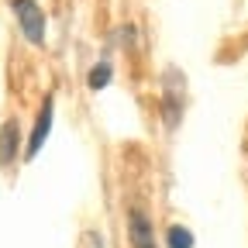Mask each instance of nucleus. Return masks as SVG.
Listing matches in <instances>:
<instances>
[{
  "label": "nucleus",
  "mask_w": 248,
  "mask_h": 248,
  "mask_svg": "<svg viewBox=\"0 0 248 248\" xmlns=\"http://www.w3.org/2000/svg\"><path fill=\"white\" fill-rule=\"evenodd\" d=\"M131 241H135V248H155V241H152V224H148V217H145L141 210L131 214Z\"/></svg>",
  "instance_id": "4"
},
{
  "label": "nucleus",
  "mask_w": 248,
  "mask_h": 248,
  "mask_svg": "<svg viewBox=\"0 0 248 248\" xmlns=\"http://www.w3.org/2000/svg\"><path fill=\"white\" fill-rule=\"evenodd\" d=\"M14 155H17V124L7 121L4 128H0V166L14 162Z\"/></svg>",
  "instance_id": "3"
},
{
  "label": "nucleus",
  "mask_w": 248,
  "mask_h": 248,
  "mask_svg": "<svg viewBox=\"0 0 248 248\" xmlns=\"http://www.w3.org/2000/svg\"><path fill=\"white\" fill-rule=\"evenodd\" d=\"M107 83H110V66H107V62L93 66V73H90V86H93V90H104Z\"/></svg>",
  "instance_id": "6"
},
{
  "label": "nucleus",
  "mask_w": 248,
  "mask_h": 248,
  "mask_svg": "<svg viewBox=\"0 0 248 248\" xmlns=\"http://www.w3.org/2000/svg\"><path fill=\"white\" fill-rule=\"evenodd\" d=\"M14 14H17V24L24 31V38L42 45V38H45V14H42V7L35 4V0H14Z\"/></svg>",
  "instance_id": "1"
},
{
  "label": "nucleus",
  "mask_w": 248,
  "mask_h": 248,
  "mask_svg": "<svg viewBox=\"0 0 248 248\" xmlns=\"http://www.w3.org/2000/svg\"><path fill=\"white\" fill-rule=\"evenodd\" d=\"M169 248H193V234L186 228H169Z\"/></svg>",
  "instance_id": "5"
},
{
  "label": "nucleus",
  "mask_w": 248,
  "mask_h": 248,
  "mask_svg": "<svg viewBox=\"0 0 248 248\" xmlns=\"http://www.w3.org/2000/svg\"><path fill=\"white\" fill-rule=\"evenodd\" d=\"M52 110H55V104H52V97H45V104H42V110H38V121H35V131H31V138H28V152H24V159H35L38 148L45 145L48 128H52Z\"/></svg>",
  "instance_id": "2"
}]
</instances>
